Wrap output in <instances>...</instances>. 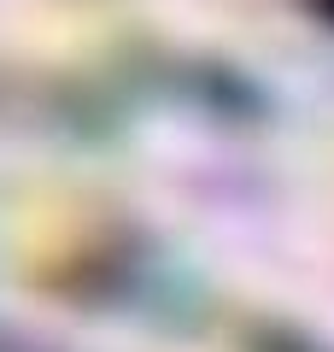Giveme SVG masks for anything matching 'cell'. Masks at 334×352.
I'll return each mask as SVG.
<instances>
[{"mask_svg":"<svg viewBox=\"0 0 334 352\" xmlns=\"http://www.w3.org/2000/svg\"><path fill=\"white\" fill-rule=\"evenodd\" d=\"M311 6H317V12H322V18L334 24V0H311Z\"/></svg>","mask_w":334,"mask_h":352,"instance_id":"1","label":"cell"}]
</instances>
